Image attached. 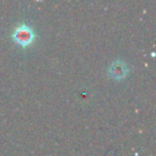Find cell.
I'll return each mask as SVG.
<instances>
[{"label": "cell", "instance_id": "obj_1", "mask_svg": "<svg viewBox=\"0 0 156 156\" xmlns=\"http://www.w3.org/2000/svg\"><path fill=\"white\" fill-rule=\"evenodd\" d=\"M11 37L17 45L22 47H28L33 43V41L37 37V34L30 26H28L25 23H22L14 28Z\"/></svg>", "mask_w": 156, "mask_h": 156}, {"label": "cell", "instance_id": "obj_2", "mask_svg": "<svg viewBox=\"0 0 156 156\" xmlns=\"http://www.w3.org/2000/svg\"><path fill=\"white\" fill-rule=\"evenodd\" d=\"M108 75L110 78L115 80H122L129 73V67L127 63L123 60H115L110 63L108 67Z\"/></svg>", "mask_w": 156, "mask_h": 156}]
</instances>
